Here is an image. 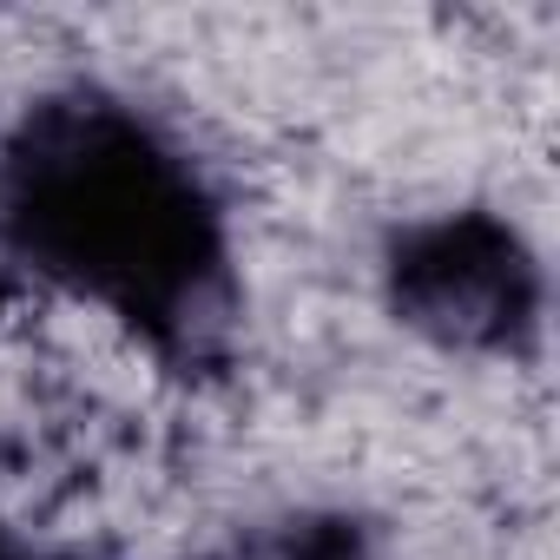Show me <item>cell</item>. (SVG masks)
Listing matches in <instances>:
<instances>
[{
  "instance_id": "6da1fadb",
  "label": "cell",
  "mask_w": 560,
  "mask_h": 560,
  "mask_svg": "<svg viewBox=\"0 0 560 560\" xmlns=\"http://www.w3.org/2000/svg\"><path fill=\"white\" fill-rule=\"evenodd\" d=\"M0 250L93 304L172 376L231 363L244 317L231 211L211 172L113 86H54L0 139Z\"/></svg>"
},
{
  "instance_id": "7a4b0ae2",
  "label": "cell",
  "mask_w": 560,
  "mask_h": 560,
  "mask_svg": "<svg viewBox=\"0 0 560 560\" xmlns=\"http://www.w3.org/2000/svg\"><path fill=\"white\" fill-rule=\"evenodd\" d=\"M383 304L402 330L455 357H534L547 270L514 218L488 205L409 218L383 244Z\"/></svg>"
},
{
  "instance_id": "3957f363",
  "label": "cell",
  "mask_w": 560,
  "mask_h": 560,
  "mask_svg": "<svg viewBox=\"0 0 560 560\" xmlns=\"http://www.w3.org/2000/svg\"><path fill=\"white\" fill-rule=\"evenodd\" d=\"M211 560H389V553L376 547L363 521L330 514V508H298V514H277V521L231 534Z\"/></svg>"
},
{
  "instance_id": "277c9868",
  "label": "cell",
  "mask_w": 560,
  "mask_h": 560,
  "mask_svg": "<svg viewBox=\"0 0 560 560\" xmlns=\"http://www.w3.org/2000/svg\"><path fill=\"white\" fill-rule=\"evenodd\" d=\"M0 560H86V553H54V547H27V540H14L8 527H0Z\"/></svg>"
},
{
  "instance_id": "5b68a950",
  "label": "cell",
  "mask_w": 560,
  "mask_h": 560,
  "mask_svg": "<svg viewBox=\"0 0 560 560\" xmlns=\"http://www.w3.org/2000/svg\"><path fill=\"white\" fill-rule=\"evenodd\" d=\"M14 298H21V277H14V264H8V257H0V317L14 311Z\"/></svg>"
}]
</instances>
